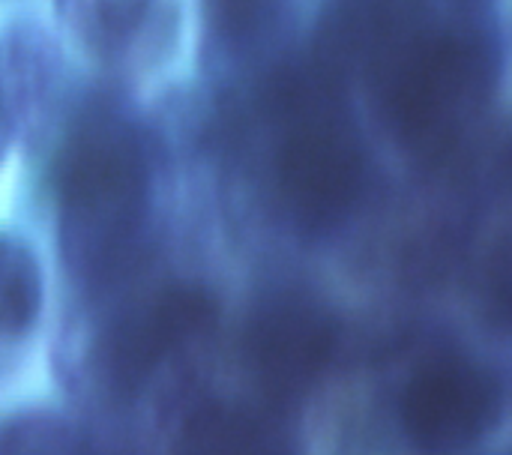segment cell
Returning a JSON list of instances; mask_svg holds the SVG:
<instances>
[{
  "label": "cell",
  "mask_w": 512,
  "mask_h": 455,
  "mask_svg": "<svg viewBox=\"0 0 512 455\" xmlns=\"http://www.w3.org/2000/svg\"><path fill=\"white\" fill-rule=\"evenodd\" d=\"M57 237L69 276L84 291H108L144 249L150 156L132 123L90 111L63 138L54 168Z\"/></svg>",
  "instance_id": "2"
},
{
  "label": "cell",
  "mask_w": 512,
  "mask_h": 455,
  "mask_svg": "<svg viewBox=\"0 0 512 455\" xmlns=\"http://www.w3.org/2000/svg\"><path fill=\"white\" fill-rule=\"evenodd\" d=\"M498 375L471 354H429L399 396V429L414 455L474 453L501 423Z\"/></svg>",
  "instance_id": "5"
},
{
  "label": "cell",
  "mask_w": 512,
  "mask_h": 455,
  "mask_svg": "<svg viewBox=\"0 0 512 455\" xmlns=\"http://www.w3.org/2000/svg\"><path fill=\"white\" fill-rule=\"evenodd\" d=\"M504 174H507V183L512 186V129L507 135V144H504Z\"/></svg>",
  "instance_id": "16"
},
{
  "label": "cell",
  "mask_w": 512,
  "mask_h": 455,
  "mask_svg": "<svg viewBox=\"0 0 512 455\" xmlns=\"http://www.w3.org/2000/svg\"><path fill=\"white\" fill-rule=\"evenodd\" d=\"M474 303L489 330L512 339V234L483 252L474 270Z\"/></svg>",
  "instance_id": "14"
},
{
  "label": "cell",
  "mask_w": 512,
  "mask_h": 455,
  "mask_svg": "<svg viewBox=\"0 0 512 455\" xmlns=\"http://www.w3.org/2000/svg\"><path fill=\"white\" fill-rule=\"evenodd\" d=\"M285 9L288 0H201L207 36L231 57L267 48L282 27Z\"/></svg>",
  "instance_id": "12"
},
{
  "label": "cell",
  "mask_w": 512,
  "mask_h": 455,
  "mask_svg": "<svg viewBox=\"0 0 512 455\" xmlns=\"http://www.w3.org/2000/svg\"><path fill=\"white\" fill-rule=\"evenodd\" d=\"M180 455H291V444L273 420L216 405L189 423Z\"/></svg>",
  "instance_id": "11"
},
{
  "label": "cell",
  "mask_w": 512,
  "mask_h": 455,
  "mask_svg": "<svg viewBox=\"0 0 512 455\" xmlns=\"http://www.w3.org/2000/svg\"><path fill=\"white\" fill-rule=\"evenodd\" d=\"M57 18L93 57L120 60L156 33L159 0H54Z\"/></svg>",
  "instance_id": "9"
},
{
  "label": "cell",
  "mask_w": 512,
  "mask_h": 455,
  "mask_svg": "<svg viewBox=\"0 0 512 455\" xmlns=\"http://www.w3.org/2000/svg\"><path fill=\"white\" fill-rule=\"evenodd\" d=\"M339 351L333 312L300 291H279L255 306L243 327V357L258 387L276 402L309 396Z\"/></svg>",
  "instance_id": "6"
},
{
  "label": "cell",
  "mask_w": 512,
  "mask_h": 455,
  "mask_svg": "<svg viewBox=\"0 0 512 455\" xmlns=\"http://www.w3.org/2000/svg\"><path fill=\"white\" fill-rule=\"evenodd\" d=\"M426 12V0H324L312 69L336 90L369 81Z\"/></svg>",
  "instance_id": "7"
},
{
  "label": "cell",
  "mask_w": 512,
  "mask_h": 455,
  "mask_svg": "<svg viewBox=\"0 0 512 455\" xmlns=\"http://www.w3.org/2000/svg\"><path fill=\"white\" fill-rule=\"evenodd\" d=\"M84 441L51 408L0 411V455H81Z\"/></svg>",
  "instance_id": "13"
},
{
  "label": "cell",
  "mask_w": 512,
  "mask_h": 455,
  "mask_svg": "<svg viewBox=\"0 0 512 455\" xmlns=\"http://www.w3.org/2000/svg\"><path fill=\"white\" fill-rule=\"evenodd\" d=\"M66 87V54L45 24L15 18L0 27V111L12 135H45L63 111Z\"/></svg>",
  "instance_id": "8"
},
{
  "label": "cell",
  "mask_w": 512,
  "mask_h": 455,
  "mask_svg": "<svg viewBox=\"0 0 512 455\" xmlns=\"http://www.w3.org/2000/svg\"><path fill=\"white\" fill-rule=\"evenodd\" d=\"M9 141H12V129H9V123H6V117L0 111V165H3V159L9 153Z\"/></svg>",
  "instance_id": "15"
},
{
  "label": "cell",
  "mask_w": 512,
  "mask_h": 455,
  "mask_svg": "<svg viewBox=\"0 0 512 455\" xmlns=\"http://www.w3.org/2000/svg\"><path fill=\"white\" fill-rule=\"evenodd\" d=\"M216 321L207 291L186 282L153 288L144 300L117 309L87 348L90 378L114 399H135L174 351Z\"/></svg>",
  "instance_id": "4"
},
{
  "label": "cell",
  "mask_w": 512,
  "mask_h": 455,
  "mask_svg": "<svg viewBox=\"0 0 512 455\" xmlns=\"http://www.w3.org/2000/svg\"><path fill=\"white\" fill-rule=\"evenodd\" d=\"M339 93L312 66L270 90V105L285 120L273 156L276 198L291 225L309 237H327L348 225L369 192L366 147L330 108Z\"/></svg>",
  "instance_id": "3"
},
{
  "label": "cell",
  "mask_w": 512,
  "mask_h": 455,
  "mask_svg": "<svg viewBox=\"0 0 512 455\" xmlns=\"http://www.w3.org/2000/svg\"><path fill=\"white\" fill-rule=\"evenodd\" d=\"M45 306V279L36 249L15 231H0V345L24 342Z\"/></svg>",
  "instance_id": "10"
},
{
  "label": "cell",
  "mask_w": 512,
  "mask_h": 455,
  "mask_svg": "<svg viewBox=\"0 0 512 455\" xmlns=\"http://www.w3.org/2000/svg\"><path fill=\"white\" fill-rule=\"evenodd\" d=\"M498 78L501 48L483 21L426 12L366 84L396 147L420 168H441L483 120Z\"/></svg>",
  "instance_id": "1"
}]
</instances>
